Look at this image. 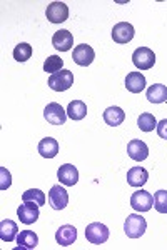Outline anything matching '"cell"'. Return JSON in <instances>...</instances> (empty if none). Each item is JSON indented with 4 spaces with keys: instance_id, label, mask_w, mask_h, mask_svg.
<instances>
[{
    "instance_id": "83f0119b",
    "label": "cell",
    "mask_w": 167,
    "mask_h": 250,
    "mask_svg": "<svg viewBox=\"0 0 167 250\" xmlns=\"http://www.w3.org/2000/svg\"><path fill=\"white\" fill-rule=\"evenodd\" d=\"M154 208L159 213H167V190H157L154 193Z\"/></svg>"
},
{
    "instance_id": "7c38bea8",
    "label": "cell",
    "mask_w": 167,
    "mask_h": 250,
    "mask_svg": "<svg viewBox=\"0 0 167 250\" xmlns=\"http://www.w3.org/2000/svg\"><path fill=\"white\" fill-rule=\"evenodd\" d=\"M39 205L34 204V202H24L20 207L17 208V215L22 224L25 225H30V224H35L39 219Z\"/></svg>"
},
{
    "instance_id": "44dd1931",
    "label": "cell",
    "mask_w": 167,
    "mask_h": 250,
    "mask_svg": "<svg viewBox=\"0 0 167 250\" xmlns=\"http://www.w3.org/2000/svg\"><path fill=\"white\" fill-rule=\"evenodd\" d=\"M125 120V112L120 107H109L104 112V122L111 127H117Z\"/></svg>"
},
{
    "instance_id": "277c9868",
    "label": "cell",
    "mask_w": 167,
    "mask_h": 250,
    "mask_svg": "<svg viewBox=\"0 0 167 250\" xmlns=\"http://www.w3.org/2000/svg\"><path fill=\"white\" fill-rule=\"evenodd\" d=\"M132 62L139 70H149V68H152L154 63H156V54H154L149 47H139L134 50Z\"/></svg>"
},
{
    "instance_id": "7402d4cb",
    "label": "cell",
    "mask_w": 167,
    "mask_h": 250,
    "mask_svg": "<svg viewBox=\"0 0 167 250\" xmlns=\"http://www.w3.org/2000/svg\"><path fill=\"white\" fill-rule=\"evenodd\" d=\"M17 245L19 249H27V250H32L39 245V237L35 232L32 230H22L19 232L17 235Z\"/></svg>"
},
{
    "instance_id": "e0dca14e",
    "label": "cell",
    "mask_w": 167,
    "mask_h": 250,
    "mask_svg": "<svg viewBox=\"0 0 167 250\" xmlns=\"http://www.w3.org/2000/svg\"><path fill=\"white\" fill-rule=\"evenodd\" d=\"M125 88L130 94H141L145 88V77L141 72H130L125 77Z\"/></svg>"
},
{
    "instance_id": "5b68a950",
    "label": "cell",
    "mask_w": 167,
    "mask_h": 250,
    "mask_svg": "<svg viewBox=\"0 0 167 250\" xmlns=\"http://www.w3.org/2000/svg\"><path fill=\"white\" fill-rule=\"evenodd\" d=\"M130 205L136 212H149L154 207V195L147 190H137L130 197Z\"/></svg>"
},
{
    "instance_id": "6da1fadb",
    "label": "cell",
    "mask_w": 167,
    "mask_h": 250,
    "mask_svg": "<svg viewBox=\"0 0 167 250\" xmlns=\"http://www.w3.org/2000/svg\"><path fill=\"white\" fill-rule=\"evenodd\" d=\"M145 229H147V222L141 213H130L124 222V232L129 239H141L145 233Z\"/></svg>"
},
{
    "instance_id": "9c48e42d",
    "label": "cell",
    "mask_w": 167,
    "mask_h": 250,
    "mask_svg": "<svg viewBox=\"0 0 167 250\" xmlns=\"http://www.w3.org/2000/svg\"><path fill=\"white\" fill-rule=\"evenodd\" d=\"M48 204L54 210H62L69 205V193L60 185H54L48 192Z\"/></svg>"
},
{
    "instance_id": "603a6c76",
    "label": "cell",
    "mask_w": 167,
    "mask_h": 250,
    "mask_svg": "<svg viewBox=\"0 0 167 250\" xmlns=\"http://www.w3.org/2000/svg\"><path fill=\"white\" fill-rule=\"evenodd\" d=\"M87 115V105L82 102V100H72L67 105V117L72 120H82Z\"/></svg>"
},
{
    "instance_id": "d6986e66",
    "label": "cell",
    "mask_w": 167,
    "mask_h": 250,
    "mask_svg": "<svg viewBox=\"0 0 167 250\" xmlns=\"http://www.w3.org/2000/svg\"><path fill=\"white\" fill-rule=\"evenodd\" d=\"M17 235H19V227L14 220H2L0 222V239L3 242H14L17 240Z\"/></svg>"
},
{
    "instance_id": "5bb4252c",
    "label": "cell",
    "mask_w": 167,
    "mask_h": 250,
    "mask_svg": "<svg viewBox=\"0 0 167 250\" xmlns=\"http://www.w3.org/2000/svg\"><path fill=\"white\" fill-rule=\"evenodd\" d=\"M52 45L59 52L71 50V48L74 47V35H72V32H69L65 29L55 32L54 37H52Z\"/></svg>"
},
{
    "instance_id": "ffe728a7",
    "label": "cell",
    "mask_w": 167,
    "mask_h": 250,
    "mask_svg": "<svg viewBox=\"0 0 167 250\" xmlns=\"http://www.w3.org/2000/svg\"><path fill=\"white\" fill-rule=\"evenodd\" d=\"M145 97L150 104H164L167 102V87L162 83H154L147 88Z\"/></svg>"
},
{
    "instance_id": "4fadbf2b",
    "label": "cell",
    "mask_w": 167,
    "mask_h": 250,
    "mask_svg": "<svg viewBox=\"0 0 167 250\" xmlns=\"http://www.w3.org/2000/svg\"><path fill=\"white\" fill-rule=\"evenodd\" d=\"M127 155L136 162H142L149 157V147L144 140L139 139H132L127 144Z\"/></svg>"
},
{
    "instance_id": "f1b7e54d",
    "label": "cell",
    "mask_w": 167,
    "mask_h": 250,
    "mask_svg": "<svg viewBox=\"0 0 167 250\" xmlns=\"http://www.w3.org/2000/svg\"><path fill=\"white\" fill-rule=\"evenodd\" d=\"M0 173H2V184H0V188H2V190H7V188L10 187V173H9V170H7V168H0Z\"/></svg>"
},
{
    "instance_id": "4316f807",
    "label": "cell",
    "mask_w": 167,
    "mask_h": 250,
    "mask_svg": "<svg viewBox=\"0 0 167 250\" xmlns=\"http://www.w3.org/2000/svg\"><path fill=\"white\" fill-rule=\"evenodd\" d=\"M64 67V60L59 57V55H50L46 62H44V72L47 74H55V72H60Z\"/></svg>"
},
{
    "instance_id": "7a4b0ae2",
    "label": "cell",
    "mask_w": 167,
    "mask_h": 250,
    "mask_svg": "<svg viewBox=\"0 0 167 250\" xmlns=\"http://www.w3.org/2000/svg\"><path fill=\"white\" fill-rule=\"evenodd\" d=\"M74 85V74L67 68H62L60 72H55L48 77V87L55 92H65Z\"/></svg>"
},
{
    "instance_id": "9a60e30c",
    "label": "cell",
    "mask_w": 167,
    "mask_h": 250,
    "mask_svg": "<svg viewBox=\"0 0 167 250\" xmlns=\"http://www.w3.org/2000/svg\"><path fill=\"white\" fill-rule=\"evenodd\" d=\"M77 240V229L74 225H62L55 232V242L60 247H69Z\"/></svg>"
},
{
    "instance_id": "cb8c5ba5",
    "label": "cell",
    "mask_w": 167,
    "mask_h": 250,
    "mask_svg": "<svg viewBox=\"0 0 167 250\" xmlns=\"http://www.w3.org/2000/svg\"><path fill=\"white\" fill-rule=\"evenodd\" d=\"M137 127H139L142 132H152L154 128L157 127L156 117H154V114H150V112H144V114H141L139 119H137Z\"/></svg>"
},
{
    "instance_id": "f546056e",
    "label": "cell",
    "mask_w": 167,
    "mask_h": 250,
    "mask_svg": "<svg viewBox=\"0 0 167 250\" xmlns=\"http://www.w3.org/2000/svg\"><path fill=\"white\" fill-rule=\"evenodd\" d=\"M156 130H157V135L161 137V139L167 140V119L161 120V122H157Z\"/></svg>"
},
{
    "instance_id": "8fae6325",
    "label": "cell",
    "mask_w": 167,
    "mask_h": 250,
    "mask_svg": "<svg viewBox=\"0 0 167 250\" xmlns=\"http://www.w3.org/2000/svg\"><path fill=\"white\" fill-rule=\"evenodd\" d=\"M136 35V30L129 22H119L112 29V39L116 43H129Z\"/></svg>"
},
{
    "instance_id": "2e32d148",
    "label": "cell",
    "mask_w": 167,
    "mask_h": 250,
    "mask_svg": "<svg viewBox=\"0 0 167 250\" xmlns=\"http://www.w3.org/2000/svg\"><path fill=\"white\" fill-rule=\"evenodd\" d=\"M147 180H149V172L144 167H141V165H136V167H132L127 172V184L130 187L141 188L142 185H145Z\"/></svg>"
},
{
    "instance_id": "484cf974",
    "label": "cell",
    "mask_w": 167,
    "mask_h": 250,
    "mask_svg": "<svg viewBox=\"0 0 167 250\" xmlns=\"http://www.w3.org/2000/svg\"><path fill=\"white\" fill-rule=\"evenodd\" d=\"M32 57V45L25 42H20L19 45H15L14 48V59L17 62H27Z\"/></svg>"
},
{
    "instance_id": "ba28073f",
    "label": "cell",
    "mask_w": 167,
    "mask_h": 250,
    "mask_svg": "<svg viewBox=\"0 0 167 250\" xmlns=\"http://www.w3.org/2000/svg\"><path fill=\"white\" fill-rule=\"evenodd\" d=\"M46 15L50 23H62L69 19V7L64 2H52L47 5Z\"/></svg>"
},
{
    "instance_id": "3957f363",
    "label": "cell",
    "mask_w": 167,
    "mask_h": 250,
    "mask_svg": "<svg viewBox=\"0 0 167 250\" xmlns=\"http://www.w3.org/2000/svg\"><path fill=\"white\" fill-rule=\"evenodd\" d=\"M109 235H111V232H109L107 225L100 224V222H94L85 227V239L94 245L105 244L109 240Z\"/></svg>"
},
{
    "instance_id": "52a82bcc",
    "label": "cell",
    "mask_w": 167,
    "mask_h": 250,
    "mask_svg": "<svg viewBox=\"0 0 167 250\" xmlns=\"http://www.w3.org/2000/svg\"><path fill=\"white\" fill-rule=\"evenodd\" d=\"M94 59H95V52H94V48L91 45H87V43H80V45H77L74 48L72 60H74L77 65L87 67L94 62Z\"/></svg>"
},
{
    "instance_id": "ac0fdd59",
    "label": "cell",
    "mask_w": 167,
    "mask_h": 250,
    "mask_svg": "<svg viewBox=\"0 0 167 250\" xmlns=\"http://www.w3.org/2000/svg\"><path fill=\"white\" fill-rule=\"evenodd\" d=\"M37 150L44 159H54V157L59 154V144H57V140L52 139V137H46V139H42L39 142Z\"/></svg>"
},
{
    "instance_id": "d4e9b609",
    "label": "cell",
    "mask_w": 167,
    "mask_h": 250,
    "mask_svg": "<svg viewBox=\"0 0 167 250\" xmlns=\"http://www.w3.org/2000/svg\"><path fill=\"white\" fill-rule=\"evenodd\" d=\"M22 200L24 202H34L40 207V205L46 204V193L39 190V188H28L27 192H24Z\"/></svg>"
},
{
    "instance_id": "8992f818",
    "label": "cell",
    "mask_w": 167,
    "mask_h": 250,
    "mask_svg": "<svg viewBox=\"0 0 167 250\" xmlns=\"http://www.w3.org/2000/svg\"><path fill=\"white\" fill-rule=\"evenodd\" d=\"M44 117L52 125H64L65 120H67V110H64V107L60 104L50 102L44 110Z\"/></svg>"
},
{
    "instance_id": "30bf717a",
    "label": "cell",
    "mask_w": 167,
    "mask_h": 250,
    "mask_svg": "<svg viewBox=\"0 0 167 250\" xmlns=\"http://www.w3.org/2000/svg\"><path fill=\"white\" fill-rule=\"evenodd\" d=\"M57 179L60 184H64L65 187H74L79 182V170L75 168V165L72 164H64L60 165V168L57 170Z\"/></svg>"
}]
</instances>
